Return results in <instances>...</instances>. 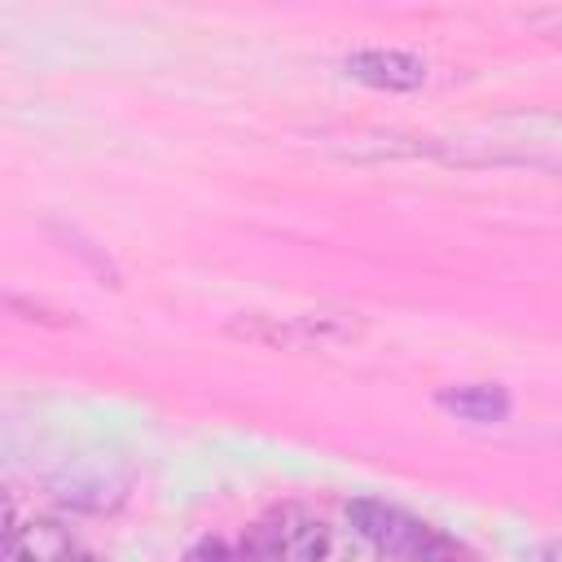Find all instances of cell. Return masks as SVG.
<instances>
[{
    "mask_svg": "<svg viewBox=\"0 0 562 562\" xmlns=\"http://www.w3.org/2000/svg\"><path fill=\"white\" fill-rule=\"evenodd\" d=\"M57 496L70 501V505H88V509H105L123 496V479H110L105 470L97 474H66L57 483Z\"/></svg>",
    "mask_w": 562,
    "mask_h": 562,
    "instance_id": "8992f818",
    "label": "cell"
},
{
    "mask_svg": "<svg viewBox=\"0 0 562 562\" xmlns=\"http://www.w3.org/2000/svg\"><path fill=\"white\" fill-rule=\"evenodd\" d=\"M435 400H439L443 413H452V417H461V422H479V426H487V422H505L509 408H514L509 391H505V386H492V382L443 386Z\"/></svg>",
    "mask_w": 562,
    "mask_h": 562,
    "instance_id": "5b68a950",
    "label": "cell"
},
{
    "mask_svg": "<svg viewBox=\"0 0 562 562\" xmlns=\"http://www.w3.org/2000/svg\"><path fill=\"white\" fill-rule=\"evenodd\" d=\"M61 562H105V558H97V553H88V549H75V553H66Z\"/></svg>",
    "mask_w": 562,
    "mask_h": 562,
    "instance_id": "8fae6325",
    "label": "cell"
},
{
    "mask_svg": "<svg viewBox=\"0 0 562 562\" xmlns=\"http://www.w3.org/2000/svg\"><path fill=\"white\" fill-rule=\"evenodd\" d=\"M549 443H553V448H558V452H562V435H549Z\"/></svg>",
    "mask_w": 562,
    "mask_h": 562,
    "instance_id": "7c38bea8",
    "label": "cell"
},
{
    "mask_svg": "<svg viewBox=\"0 0 562 562\" xmlns=\"http://www.w3.org/2000/svg\"><path fill=\"white\" fill-rule=\"evenodd\" d=\"M228 334L241 342H259L268 351H325L364 334V316L356 312H294V316H233Z\"/></svg>",
    "mask_w": 562,
    "mask_h": 562,
    "instance_id": "6da1fadb",
    "label": "cell"
},
{
    "mask_svg": "<svg viewBox=\"0 0 562 562\" xmlns=\"http://www.w3.org/2000/svg\"><path fill=\"white\" fill-rule=\"evenodd\" d=\"M66 553H75V540L48 522V518H35V522H22L13 501H9V514H4V553L0 562H61Z\"/></svg>",
    "mask_w": 562,
    "mask_h": 562,
    "instance_id": "277c9868",
    "label": "cell"
},
{
    "mask_svg": "<svg viewBox=\"0 0 562 562\" xmlns=\"http://www.w3.org/2000/svg\"><path fill=\"white\" fill-rule=\"evenodd\" d=\"M413 562H479V558L465 544H457L452 536H443L439 527H430V536L422 540V549H417Z\"/></svg>",
    "mask_w": 562,
    "mask_h": 562,
    "instance_id": "ba28073f",
    "label": "cell"
},
{
    "mask_svg": "<svg viewBox=\"0 0 562 562\" xmlns=\"http://www.w3.org/2000/svg\"><path fill=\"white\" fill-rule=\"evenodd\" d=\"M527 22L553 40H562V9H536V13H527Z\"/></svg>",
    "mask_w": 562,
    "mask_h": 562,
    "instance_id": "30bf717a",
    "label": "cell"
},
{
    "mask_svg": "<svg viewBox=\"0 0 562 562\" xmlns=\"http://www.w3.org/2000/svg\"><path fill=\"white\" fill-rule=\"evenodd\" d=\"M342 70L378 92H413L426 83V61L404 48H351L342 57Z\"/></svg>",
    "mask_w": 562,
    "mask_h": 562,
    "instance_id": "3957f363",
    "label": "cell"
},
{
    "mask_svg": "<svg viewBox=\"0 0 562 562\" xmlns=\"http://www.w3.org/2000/svg\"><path fill=\"white\" fill-rule=\"evenodd\" d=\"M48 228L57 233V241H61V246H66L75 259H83V263H88V268L101 277V285H119V268L110 263V255H105V250H97V246H92V241H88L79 228H66V224H48Z\"/></svg>",
    "mask_w": 562,
    "mask_h": 562,
    "instance_id": "52a82bcc",
    "label": "cell"
},
{
    "mask_svg": "<svg viewBox=\"0 0 562 562\" xmlns=\"http://www.w3.org/2000/svg\"><path fill=\"white\" fill-rule=\"evenodd\" d=\"M184 562H246L241 553H233L224 540H202L198 549L184 553Z\"/></svg>",
    "mask_w": 562,
    "mask_h": 562,
    "instance_id": "9c48e42d",
    "label": "cell"
},
{
    "mask_svg": "<svg viewBox=\"0 0 562 562\" xmlns=\"http://www.w3.org/2000/svg\"><path fill=\"white\" fill-rule=\"evenodd\" d=\"M347 522L360 540H369L382 558H400V562H413L422 540L430 536V522L404 514L400 505H386V501H373V496H356L347 501Z\"/></svg>",
    "mask_w": 562,
    "mask_h": 562,
    "instance_id": "7a4b0ae2",
    "label": "cell"
}]
</instances>
